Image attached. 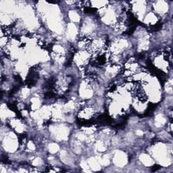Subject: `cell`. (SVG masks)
Instances as JSON below:
<instances>
[{
  "label": "cell",
  "instance_id": "6da1fadb",
  "mask_svg": "<svg viewBox=\"0 0 173 173\" xmlns=\"http://www.w3.org/2000/svg\"><path fill=\"white\" fill-rule=\"evenodd\" d=\"M90 53L89 52L87 51H81V52H78L77 54H75L74 56V62L77 66H83L86 65L89 60Z\"/></svg>",
  "mask_w": 173,
  "mask_h": 173
},
{
  "label": "cell",
  "instance_id": "7a4b0ae2",
  "mask_svg": "<svg viewBox=\"0 0 173 173\" xmlns=\"http://www.w3.org/2000/svg\"><path fill=\"white\" fill-rule=\"evenodd\" d=\"M158 20V18L153 13H150L148 14L147 16H146L145 18V23L150 24H154L156 23V22Z\"/></svg>",
  "mask_w": 173,
  "mask_h": 173
},
{
  "label": "cell",
  "instance_id": "3957f363",
  "mask_svg": "<svg viewBox=\"0 0 173 173\" xmlns=\"http://www.w3.org/2000/svg\"><path fill=\"white\" fill-rule=\"evenodd\" d=\"M168 9L167 5L166 4L164 1H159L157 3V5L155 6V9L158 10V12L159 13H165L166 10Z\"/></svg>",
  "mask_w": 173,
  "mask_h": 173
},
{
  "label": "cell",
  "instance_id": "277c9868",
  "mask_svg": "<svg viewBox=\"0 0 173 173\" xmlns=\"http://www.w3.org/2000/svg\"><path fill=\"white\" fill-rule=\"evenodd\" d=\"M69 15H70V18L71 19L74 23H77V22L79 20V16L76 12H73V11L70 12Z\"/></svg>",
  "mask_w": 173,
  "mask_h": 173
},
{
  "label": "cell",
  "instance_id": "5b68a950",
  "mask_svg": "<svg viewBox=\"0 0 173 173\" xmlns=\"http://www.w3.org/2000/svg\"><path fill=\"white\" fill-rule=\"evenodd\" d=\"M50 150L52 153H55L58 150V147L57 145L54 144V143H53V144H51L50 146Z\"/></svg>",
  "mask_w": 173,
  "mask_h": 173
}]
</instances>
